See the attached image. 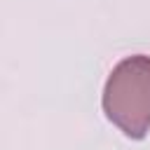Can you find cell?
I'll return each mask as SVG.
<instances>
[{
    "label": "cell",
    "instance_id": "6da1fadb",
    "mask_svg": "<svg viewBox=\"0 0 150 150\" xmlns=\"http://www.w3.org/2000/svg\"><path fill=\"white\" fill-rule=\"evenodd\" d=\"M103 110L129 138L150 129V56L136 54L120 61L103 89Z\"/></svg>",
    "mask_w": 150,
    "mask_h": 150
}]
</instances>
